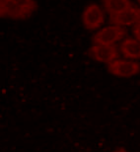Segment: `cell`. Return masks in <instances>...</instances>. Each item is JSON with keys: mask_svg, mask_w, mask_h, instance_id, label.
Returning a JSON list of instances; mask_svg holds the SVG:
<instances>
[{"mask_svg": "<svg viewBox=\"0 0 140 152\" xmlns=\"http://www.w3.org/2000/svg\"><path fill=\"white\" fill-rule=\"evenodd\" d=\"M125 35V30L123 27L117 25H112L101 29L93 38L95 45H114L120 41Z\"/></svg>", "mask_w": 140, "mask_h": 152, "instance_id": "1", "label": "cell"}, {"mask_svg": "<svg viewBox=\"0 0 140 152\" xmlns=\"http://www.w3.org/2000/svg\"><path fill=\"white\" fill-rule=\"evenodd\" d=\"M109 71L117 77L128 78L134 76L140 71V64L133 60L115 59L109 63Z\"/></svg>", "mask_w": 140, "mask_h": 152, "instance_id": "2", "label": "cell"}, {"mask_svg": "<svg viewBox=\"0 0 140 152\" xmlns=\"http://www.w3.org/2000/svg\"><path fill=\"white\" fill-rule=\"evenodd\" d=\"M105 21L104 12L99 5H88L82 15V22L87 30H96L100 28Z\"/></svg>", "mask_w": 140, "mask_h": 152, "instance_id": "3", "label": "cell"}, {"mask_svg": "<svg viewBox=\"0 0 140 152\" xmlns=\"http://www.w3.org/2000/svg\"><path fill=\"white\" fill-rule=\"evenodd\" d=\"M89 54L96 61L109 64L117 58L118 51L114 45H94L90 48Z\"/></svg>", "mask_w": 140, "mask_h": 152, "instance_id": "4", "label": "cell"}, {"mask_svg": "<svg viewBox=\"0 0 140 152\" xmlns=\"http://www.w3.org/2000/svg\"><path fill=\"white\" fill-rule=\"evenodd\" d=\"M109 22L112 25L117 26H130L133 24H137L140 22V8L133 7L126 9L122 13H120L117 15H112L109 17Z\"/></svg>", "mask_w": 140, "mask_h": 152, "instance_id": "5", "label": "cell"}, {"mask_svg": "<svg viewBox=\"0 0 140 152\" xmlns=\"http://www.w3.org/2000/svg\"><path fill=\"white\" fill-rule=\"evenodd\" d=\"M3 15L14 19H22L29 16L14 0H1V16Z\"/></svg>", "mask_w": 140, "mask_h": 152, "instance_id": "6", "label": "cell"}, {"mask_svg": "<svg viewBox=\"0 0 140 152\" xmlns=\"http://www.w3.org/2000/svg\"><path fill=\"white\" fill-rule=\"evenodd\" d=\"M120 51L125 58L139 59L140 58V42L133 38L123 39L120 44Z\"/></svg>", "mask_w": 140, "mask_h": 152, "instance_id": "7", "label": "cell"}, {"mask_svg": "<svg viewBox=\"0 0 140 152\" xmlns=\"http://www.w3.org/2000/svg\"><path fill=\"white\" fill-rule=\"evenodd\" d=\"M103 2L105 9L111 16L122 13L126 9L131 7L129 0H103Z\"/></svg>", "mask_w": 140, "mask_h": 152, "instance_id": "8", "label": "cell"}, {"mask_svg": "<svg viewBox=\"0 0 140 152\" xmlns=\"http://www.w3.org/2000/svg\"><path fill=\"white\" fill-rule=\"evenodd\" d=\"M23 10H25L29 15L34 11L36 8V3L34 0H14Z\"/></svg>", "mask_w": 140, "mask_h": 152, "instance_id": "9", "label": "cell"}, {"mask_svg": "<svg viewBox=\"0 0 140 152\" xmlns=\"http://www.w3.org/2000/svg\"><path fill=\"white\" fill-rule=\"evenodd\" d=\"M133 34L135 36V39H138L140 42V22L134 25V28H133Z\"/></svg>", "mask_w": 140, "mask_h": 152, "instance_id": "10", "label": "cell"}, {"mask_svg": "<svg viewBox=\"0 0 140 152\" xmlns=\"http://www.w3.org/2000/svg\"><path fill=\"white\" fill-rule=\"evenodd\" d=\"M114 152H126L124 149H122V148H120V149H117V150H115Z\"/></svg>", "mask_w": 140, "mask_h": 152, "instance_id": "11", "label": "cell"}, {"mask_svg": "<svg viewBox=\"0 0 140 152\" xmlns=\"http://www.w3.org/2000/svg\"><path fill=\"white\" fill-rule=\"evenodd\" d=\"M137 1H138V2H139V4H140V0H137Z\"/></svg>", "mask_w": 140, "mask_h": 152, "instance_id": "12", "label": "cell"}]
</instances>
